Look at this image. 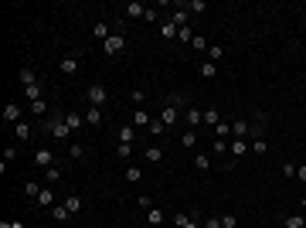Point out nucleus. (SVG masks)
<instances>
[{"mask_svg":"<svg viewBox=\"0 0 306 228\" xmlns=\"http://www.w3.org/2000/svg\"><path fill=\"white\" fill-rule=\"evenodd\" d=\"M41 130L44 133H51L55 140H72L75 133H72V126L62 119V116H48V119H41Z\"/></svg>","mask_w":306,"mask_h":228,"instance_id":"nucleus-1","label":"nucleus"},{"mask_svg":"<svg viewBox=\"0 0 306 228\" xmlns=\"http://www.w3.org/2000/svg\"><path fill=\"white\" fill-rule=\"evenodd\" d=\"M85 99H88V106H95V109H102L106 102H109V92H106V85H88V92H85Z\"/></svg>","mask_w":306,"mask_h":228,"instance_id":"nucleus-2","label":"nucleus"},{"mask_svg":"<svg viewBox=\"0 0 306 228\" xmlns=\"http://www.w3.org/2000/svg\"><path fill=\"white\" fill-rule=\"evenodd\" d=\"M123 48H126V34H123V31H112V38L102 45V51H106L109 58H112V55H119Z\"/></svg>","mask_w":306,"mask_h":228,"instance_id":"nucleus-3","label":"nucleus"},{"mask_svg":"<svg viewBox=\"0 0 306 228\" xmlns=\"http://www.w3.org/2000/svg\"><path fill=\"white\" fill-rule=\"evenodd\" d=\"M228 153H231V163H238V160L248 153V140H245V137H231L228 140Z\"/></svg>","mask_w":306,"mask_h":228,"instance_id":"nucleus-4","label":"nucleus"},{"mask_svg":"<svg viewBox=\"0 0 306 228\" xmlns=\"http://www.w3.org/2000/svg\"><path fill=\"white\" fill-rule=\"evenodd\" d=\"M55 201H58V194H55V187H51V184H44V191L34 198V205H38V208H48V211L55 208Z\"/></svg>","mask_w":306,"mask_h":228,"instance_id":"nucleus-5","label":"nucleus"},{"mask_svg":"<svg viewBox=\"0 0 306 228\" xmlns=\"http://www.w3.org/2000/svg\"><path fill=\"white\" fill-rule=\"evenodd\" d=\"M163 126H174V123H180V109H174V106H167L163 102V109H160V116H156Z\"/></svg>","mask_w":306,"mask_h":228,"instance_id":"nucleus-6","label":"nucleus"},{"mask_svg":"<svg viewBox=\"0 0 306 228\" xmlns=\"http://www.w3.org/2000/svg\"><path fill=\"white\" fill-rule=\"evenodd\" d=\"M180 119H184L191 130H197V123H204V113H201L197 106H191V109H184V113H180Z\"/></svg>","mask_w":306,"mask_h":228,"instance_id":"nucleus-7","label":"nucleus"},{"mask_svg":"<svg viewBox=\"0 0 306 228\" xmlns=\"http://www.w3.org/2000/svg\"><path fill=\"white\" fill-rule=\"evenodd\" d=\"M34 167H44V170H51V167H55V153L44 150V147H41V150H34Z\"/></svg>","mask_w":306,"mask_h":228,"instance_id":"nucleus-8","label":"nucleus"},{"mask_svg":"<svg viewBox=\"0 0 306 228\" xmlns=\"http://www.w3.org/2000/svg\"><path fill=\"white\" fill-rule=\"evenodd\" d=\"M3 119H10V123L17 126V123L24 119V109H21V102H7V106H3Z\"/></svg>","mask_w":306,"mask_h":228,"instance_id":"nucleus-9","label":"nucleus"},{"mask_svg":"<svg viewBox=\"0 0 306 228\" xmlns=\"http://www.w3.org/2000/svg\"><path fill=\"white\" fill-rule=\"evenodd\" d=\"M177 31H180V27H177L174 21H160V38H163V41H177Z\"/></svg>","mask_w":306,"mask_h":228,"instance_id":"nucleus-10","label":"nucleus"},{"mask_svg":"<svg viewBox=\"0 0 306 228\" xmlns=\"http://www.w3.org/2000/svg\"><path fill=\"white\" fill-rule=\"evenodd\" d=\"M92 38H99V41H102V45H106V41H109V38H112V27H109V24H106V21H99V24H95V27H92Z\"/></svg>","mask_w":306,"mask_h":228,"instance_id":"nucleus-11","label":"nucleus"},{"mask_svg":"<svg viewBox=\"0 0 306 228\" xmlns=\"http://www.w3.org/2000/svg\"><path fill=\"white\" fill-rule=\"evenodd\" d=\"M167 106H174V109H180V113H184V109H191V102H187V92H174V95L167 99Z\"/></svg>","mask_w":306,"mask_h":228,"instance_id":"nucleus-12","label":"nucleus"},{"mask_svg":"<svg viewBox=\"0 0 306 228\" xmlns=\"http://www.w3.org/2000/svg\"><path fill=\"white\" fill-rule=\"evenodd\" d=\"M27 109H31V116H38V119H48V113H51L44 99H38V102H27Z\"/></svg>","mask_w":306,"mask_h":228,"instance_id":"nucleus-13","label":"nucleus"},{"mask_svg":"<svg viewBox=\"0 0 306 228\" xmlns=\"http://www.w3.org/2000/svg\"><path fill=\"white\" fill-rule=\"evenodd\" d=\"M248 130H252L248 119H235V123H231V137H245V140H248Z\"/></svg>","mask_w":306,"mask_h":228,"instance_id":"nucleus-14","label":"nucleus"},{"mask_svg":"<svg viewBox=\"0 0 306 228\" xmlns=\"http://www.w3.org/2000/svg\"><path fill=\"white\" fill-rule=\"evenodd\" d=\"M174 225H177V228H201L191 215H187V211H177V215H174Z\"/></svg>","mask_w":306,"mask_h":228,"instance_id":"nucleus-15","label":"nucleus"},{"mask_svg":"<svg viewBox=\"0 0 306 228\" xmlns=\"http://www.w3.org/2000/svg\"><path fill=\"white\" fill-rule=\"evenodd\" d=\"M62 72H65V75H75L78 72V55H65V58H62Z\"/></svg>","mask_w":306,"mask_h":228,"instance_id":"nucleus-16","label":"nucleus"},{"mask_svg":"<svg viewBox=\"0 0 306 228\" xmlns=\"http://www.w3.org/2000/svg\"><path fill=\"white\" fill-rule=\"evenodd\" d=\"M17 78H21V85H24V89H27V85H38V75H34V68H27V65L17 72Z\"/></svg>","mask_w":306,"mask_h":228,"instance_id":"nucleus-17","label":"nucleus"},{"mask_svg":"<svg viewBox=\"0 0 306 228\" xmlns=\"http://www.w3.org/2000/svg\"><path fill=\"white\" fill-rule=\"evenodd\" d=\"M65 123L72 126V133H78V130L85 126V116H82V113H65Z\"/></svg>","mask_w":306,"mask_h":228,"instance_id":"nucleus-18","label":"nucleus"},{"mask_svg":"<svg viewBox=\"0 0 306 228\" xmlns=\"http://www.w3.org/2000/svg\"><path fill=\"white\" fill-rule=\"evenodd\" d=\"M123 14H126V17H143V14H147V7H143V3H136V0H130V3L123 7Z\"/></svg>","mask_w":306,"mask_h":228,"instance_id":"nucleus-19","label":"nucleus"},{"mask_svg":"<svg viewBox=\"0 0 306 228\" xmlns=\"http://www.w3.org/2000/svg\"><path fill=\"white\" fill-rule=\"evenodd\" d=\"M102 119H106V116H102V109L88 106V113H85V123H88V126H102Z\"/></svg>","mask_w":306,"mask_h":228,"instance_id":"nucleus-20","label":"nucleus"},{"mask_svg":"<svg viewBox=\"0 0 306 228\" xmlns=\"http://www.w3.org/2000/svg\"><path fill=\"white\" fill-rule=\"evenodd\" d=\"M14 137H17L21 143H24V140H31V123H27V119H21V123L14 126Z\"/></svg>","mask_w":306,"mask_h":228,"instance_id":"nucleus-21","label":"nucleus"},{"mask_svg":"<svg viewBox=\"0 0 306 228\" xmlns=\"http://www.w3.org/2000/svg\"><path fill=\"white\" fill-rule=\"evenodd\" d=\"M150 123H153V116H150V113H147V106L133 113V126H150Z\"/></svg>","mask_w":306,"mask_h":228,"instance_id":"nucleus-22","label":"nucleus"},{"mask_svg":"<svg viewBox=\"0 0 306 228\" xmlns=\"http://www.w3.org/2000/svg\"><path fill=\"white\" fill-rule=\"evenodd\" d=\"M147 222H150V225H163V222H167V211H163V208H150V211H147Z\"/></svg>","mask_w":306,"mask_h":228,"instance_id":"nucleus-23","label":"nucleus"},{"mask_svg":"<svg viewBox=\"0 0 306 228\" xmlns=\"http://www.w3.org/2000/svg\"><path fill=\"white\" fill-rule=\"evenodd\" d=\"M51 218H55V222H62V225H65V222H68V218H72V211H68V208H65V205H55V208H51Z\"/></svg>","mask_w":306,"mask_h":228,"instance_id":"nucleus-24","label":"nucleus"},{"mask_svg":"<svg viewBox=\"0 0 306 228\" xmlns=\"http://www.w3.org/2000/svg\"><path fill=\"white\" fill-rule=\"evenodd\" d=\"M197 72H201V78H208V82H211V78L218 75V65H215V62H201V68H197Z\"/></svg>","mask_w":306,"mask_h":228,"instance_id":"nucleus-25","label":"nucleus"},{"mask_svg":"<svg viewBox=\"0 0 306 228\" xmlns=\"http://www.w3.org/2000/svg\"><path fill=\"white\" fill-rule=\"evenodd\" d=\"M24 99H27V102H38V99H44V95H41V82H38V85H27V89H24Z\"/></svg>","mask_w":306,"mask_h":228,"instance_id":"nucleus-26","label":"nucleus"},{"mask_svg":"<svg viewBox=\"0 0 306 228\" xmlns=\"http://www.w3.org/2000/svg\"><path fill=\"white\" fill-rule=\"evenodd\" d=\"M194 167H197L201 174H208V170H211V157H208V153H197V157H194Z\"/></svg>","mask_w":306,"mask_h":228,"instance_id":"nucleus-27","label":"nucleus"},{"mask_svg":"<svg viewBox=\"0 0 306 228\" xmlns=\"http://www.w3.org/2000/svg\"><path fill=\"white\" fill-rule=\"evenodd\" d=\"M283 225L286 228H306V215H289V218H283Z\"/></svg>","mask_w":306,"mask_h":228,"instance_id":"nucleus-28","label":"nucleus"},{"mask_svg":"<svg viewBox=\"0 0 306 228\" xmlns=\"http://www.w3.org/2000/svg\"><path fill=\"white\" fill-rule=\"evenodd\" d=\"M215 137H218V140H231V123H225V119H221V123L215 126Z\"/></svg>","mask_w":306,"mask_h":228,"instance_id":"nucleus-29","label":"nucleus"},{"mask_svg":"<svg viewBox=\"0 0 306 228\" xmlns=\"http://www.w3.org/2000/svg\"><path fill=\"white\" fill-rule=\"evenodd\" d=\"M65 208H68L72 215H78V211H82V198H78V194H68V198H65Z\"/></svg>","mask_w":306,"mask_h":228,"instance_id":"nucleus-30","label":"nucleus"},{"mask_svg":"<svg viewBox=\"0 0 306 228\" xmlns=\"http://www.w3.org/2000/svg\"><path fill=\"white\" fill-rule=\"evenodd\" d=\"M221 58H225V48H221V45H211V48H208V62H215V65H218Z\"/></svg>","mask_w":306,"mask_h":228,"instance_id":"nucleus-31","label":"nucleus"},{"mask_svg":"<svg viewBox=\"0 0 306 228\" xmlns=\"http://www.w3.org/2000/svg\"><path fill=\"white\" fill-rule=\"evenodd\" d=\"M41 191H44V184H38V181H27V184H24V194H27V198H38Z\"/></svg>","mask_w":306,"mask_h":228,"instance_id":"nucleus-32","label":"nucleus"},{"mask_svg":"<svg viewBox=\"0 0 306 228\" xmlns=\"http://www.w3.org/2000/svg\"><path fill=\"white\" fill-rule=\"evenodd\" d=\"M123 177H126V181H133V184H136V181H140V177H143V170H140V167H136V163H130V167H126V174H123Z\"/></svg>","mask_w":306,"mask_h":228,"instance_id":"nucleus-33","label":"nucleus"},{"mask_svg":"<svg viewBox=\"0 0 306 228\" xmlns=\"http://www.w3.org/2000/svg\"><path fill=\"white\" fill-rule=\"evenodd\" d=\"M143 157H147L150 163H160V160H163V150H160V147H147V153H143Z\"/></svg>","mask_w":306,"mask_h":228,"instance_id":"nucleus-34","label":"nucleus"},{"mask_svg":"<svg viewBox=\"0 0 306 228\" xmlns=\"http://www.w3.org/2000/svg\"><path fill=\"white\" fill-rule=\"evenodd\" d=\"M252 153H269V143H265V137H259V140H252Z\"/></svg>","mask_w":306,"mask_h":228,"instance_id":"nucleus-35","label":"nucleus"},{"mask_svg":"<svg viewBox=\"0 0 306 228\" xmlns=\"http://www.w3.org/2000/svg\"><path fill=\"white\" fill-rule=\"evenodd\" d=\"M177 41H184V45H191V41H194V31H191V24L177 31Z\"/></svg>","mask_w":306,"mask_h":228,"instance_id":"nucleus-36","label":"nucleus"},{"mask_svg":"<svg viewBox=\"0 0 306 228\" xmlns=\"http://www.w3.org/2000/svg\"><path fill=\"white\" fill-rule=\"evenodd\" d=\"M191 48H194V51H208L211 45H208V38H201V34H194V41H191Z\"/></svg>","mask_w":306,"mask_h":228,"instance_id":"nucleus-37","label":"nucleus"},{"mask_svg":"<svg viewBox=\"0 0 306 228\" xmlns=\"http://www.w3.org/2000/svg\"><path fill=\"white\" fill-rule=\"evenodd\" d=\"M204 123L218 126V123H221V113H218V109H204Z\"/></svg>","mask_w":306,"mask_h":228,"instance_id":"nucleus-38","label":"nucleus"},{"mask_svg":"<svg viewBox=\"0 0 306 228\" xmlns=\"http://www.w3.org/2000/svg\"><path fill=\"white\" fill-rule=\"evenodd\" d=\"M197 143V133L194 130H184V137H180V147H194Z\"/></svg>","mask_w":306,"mask_h":228,"instance_id":"nucleus-39","label":"nucleus"},{"mask_svg":"<svg viewBox=\"0 0 306 228\" xmlns=\"http://www.w3.org/2000/svg\"><path fill=\"white\" fill-rule=\"evenodd\" d=\"M44 181H48V184L55 187V184L62 181V170H58V167H51V170H44Z\"/></svg>","mask_w":306,"mask_h":228,"instance_id":"nucleus-40","label":"nucleus"},{"mask_svg":"<svg viewBox=\"0 0 306 228\" xmlns=\"http://www.w3.org/2000/svg\"><path fill=\"white\" fill-rule=\"evenodd\" d=\"M187 21H191L187 10H177V14H174V24H177V27H187Z\"/></svg>","mask_w":306,"mask_h":228,"instance_id":"nucleus-41","label":"nucleus"},{"mask_svg":"<svg viewBox=\"0 0 306 228\" xmlns=\"http://www.w3.org/2000/svg\"><path fill=\"white\" fill-rule=\"evenodd\" d=\"M119 143H133V126H119Z\"/></svg>","mask_w":306,"mask_h":228,"instance_id":"nucleus-42","label":"nucleus"},{"mask_svg":"<svg viewBox=\"0 0 306 228\" xmlns=\"http://www.w3.org/2000/svg\"><path fill=\"white\" fill-rule=\"evenodd\" d=\"M187 10H194V14H201V10H208V3L204 0H191V3H184Z\"/></svg>","mask_w":306,"mask_h":228,"instance_id":"nucleus-43","label":"nucleus"},{"mask_svg":"<svg viewBox=\"0 0 306 228\" xmlns=\"http://www.w3.org/2000/svg\"><path fill=\"white\" fill-rule=\"evenodd\" d=\"M136 205H140L143 211H150V208H156V205H153V198H147V194H140V198H136Z\"/></svg>","mask_w":306,"mask_h":228,"instance_id":"nucleus-44","label":"nucleus"},{"mask_svg":"<svg viewBox=\"0 0 306 228\" xmlns=\"http://www.w3.org/2000/svg\"><path fill=\"white\" fill-rule=\"evenodd\" d=\"M68 153H72V157H82V153H85V147H82V143H78V140H72V143H68Z\"/></svg>","mask_w":306,"mask_h":228,"instance_id":"nucleus-45","label":"nucleus"},{"mask_svg":"<svg viewBox=\"0 0 306 228\" xmlns=\"http://www.w3.org/2000/svg\"><path fill=\"white\" fill-rule=\"evenodd\" d=\"M130 153H133V143H119V147H116V157H123V160H126Z\"/></svg>","mask_w":306,"mask_h":228,"instance_id":"nucleus-46","label":"nucleus"},{"mask_svg":"<svg viewBox=\"0 0 306 228\" xmlns=\"http://www.w3.org/2000/svg\"><path fill=\"white\" fill-rule=\"evenodd\" d=\"M201 228H221V218H218V215H208V218H204V225Z\"/></svg>","mask_w":306,"mask_h":228,"instance_id":"nucleus-47","label":"nucleus"},{"mask_svg":"<svg viewBox=\"0 0 306 228\" xmlns=\"http://www.w3.org/2000/svg\"><path fill=\"white\" fill-rule=\"evenodd\" d=\"M283 177H296V163H293V160L283 163Z\"/></svg>","mask_w":306,"mask_h":228,"instance_id":"nucleus-48","label":"nucleus"},{"mask_svg":"<svg viewBox=\"0 0 306 228\" xmlns=\"http://www.w3.org/2000/svg\"><path fill=\"white\" fill-rule=\"evenodd\" d=\"M147 130H150L153 137H160V133H163V130H167V126H163V123H160V119H153L150 126H147Z\"/></svg>","mask_w":306,"mask_h":228,"instance_id":"nucleus-49","label":"nucleus"},{"mask_svg":"<svg viewBox=\"0 0 306 228\" xmlns=\"http://www.w3.org/2000/svg\"><path fill=\"white\" fill-rule=\"evenodd\" d=\"M238 225V215H225V218H221V228H235Z\"/></svg>","mask_w":306,"mask_h":228,"instance_id":"nucleus-50","label":"nucleus"},{"mask_svg":"<svg viewBox=\"0 0 306 228\" xmlns=\"http://www.w3.org/2000/svg\"><path fill=\"white\" fill-rule=\"evenodd\" d=\"M211 150H215V153H221V157H225V150H228V140H215V147H211Z\"/></svg>","mask_w":306,"mask_h":228,"instance_id":"nucleus-51","label":"nucleus"},{"mask_svg":"<svg viewBox=\"0 0 306 228\" xmlns=\"http://www.w3.org/2000/svg\"><path fill=\"white\" fill-rule=\"evenodd\" d=\"M296 181H303V184H306V163H300V167H296Z\"/></svg>","mask_w":306,"mask_h":228,"instance_id":"nucleus-52","label":"nucleus"},{"mask_svg":"<svg viewBox=\"0 0 306 228\" xmlns=\"http://www.w3.org/2000/svg\"><path fill=\"white\" fill-rule=\"evenodd\" d=\"M10 228H24V222H10Z\"/></svg>","mask_w":306,"mask_h":228,"instance_id":"nucleus-53","label":"nucleus"},{"mask_svg":"<svg viewBox=\"0 0 306 228\" xmlns=\"http://www.w3.org/2000/svg\"><path fill=\"white\" fill-rule=\"evenodd\" d=\"M0 228H10V222H7V218H3V222H0Z\"/></svg>","mask_w":306,"mask_h":228,"instance_id":"nucleus-54","label":"nucleus"},{"mask_svg":"<svg viewBox=\"0 0 306 228\" xmlns=\"http://www.w3.org/2000/svg\"><path fill=\"white\" fill-rule=\"evenodd\" d=\"M300 205H303V211H306V198H303V201H300Z\"/></svg>","mask_w":306,"mask_h":228,"instance_id":"nucleus-55","label":"nucleus"},{"mask_svg":"<svg viewBox=\"0 0 306 228\" xmlns=\"http://www.w3.org/2000/svg\"><path fill=\"white\" fill-rule=\"evenodd\" d=\"M276 228H286V225H283V222H279V225H276Z\"/></svg>","mask_w":306,"mask_h":228,"instance_id":"nucleus-56","label":"nucleus"},{"mask_svg":"<svg viewBox=\"0 0 306 228\" xmlns=\"http://www.w3.org/2000/svg\"><path fill=\"white\" fill-rule=\"evenodd\" d=\"M62 228H65V225H62Z\"/></svg>","mask_w":306,"mask_h":228,"instance_id":"nucleus-57","label":"nucleus"}]
</instances>
